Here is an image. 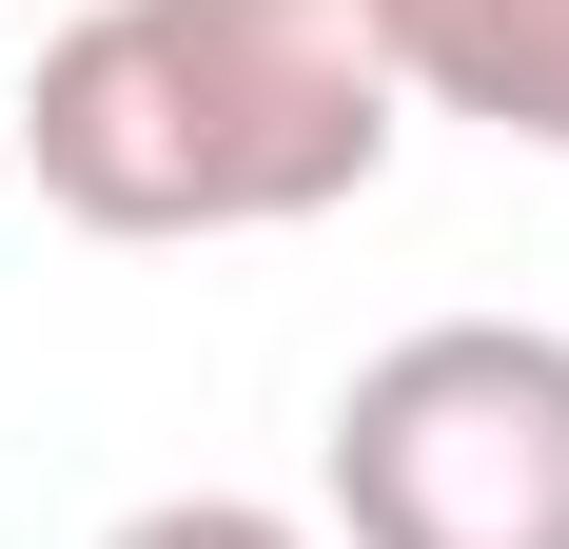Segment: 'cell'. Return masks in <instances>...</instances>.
<instances>
[{"mask_svg":"<svg viewBox=\"0 0 569 549\" xmlns=\"http://www.w3.org/2000/svg\"><path fill=\"white\" fill-rule=\"evenodd\" d=\"M412 138L373 0H79L20 79V158L79 236H295Z\"/></svg>","mask_w":569,"mask_h":549,"instance_id":"1","label":"cell"},{"mask_svg":"<svg viewBox=\"0 0 569 549\" xmlns=\"http://www.w3.org/2000/svg\"><path fill=\"white\" fill-rule=\"evenodd\" d=\"M335 549H569V333L550 315H432L353 353L315 432Z\"/></svg>","mask_w":569,"mask_h":549,"instance_id":"2","label":"cell"},{"mask_svg":"<svg viewBox=\"0 0 569 549\" xmlns=\"http://www.w3.org/2000/svg\"><path fill=\"white\" fill-rule=\"evenodd\" d=\"M412 118H471L511 158H569V0H373Z\"/></svg>","mask_w":569,"mask_h":549,"instance_id":"3","label":"cell"},{"mask_svg":"<svg viewBox=\"0 0 569 549\" xmlns=\"http://www.w3.org/2000/svg\"><path fill=\"white\" fill-rule=\"evenodd\" d=\"M99 549H335V530L276 510V491H158V510H118Z\"/></svg>","mask_w":569,"mask_h":549,"instance_id":"4","label":"cell"}]
</instances>
